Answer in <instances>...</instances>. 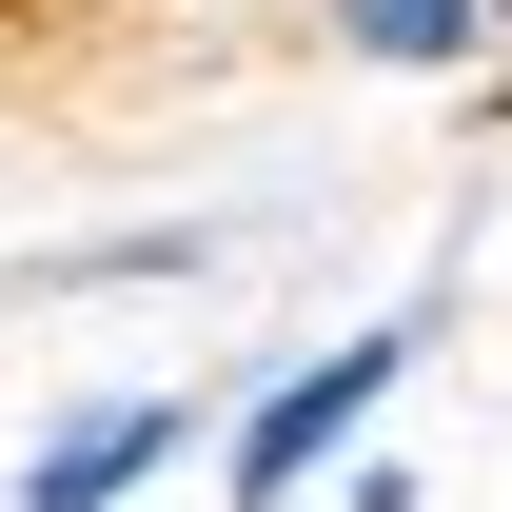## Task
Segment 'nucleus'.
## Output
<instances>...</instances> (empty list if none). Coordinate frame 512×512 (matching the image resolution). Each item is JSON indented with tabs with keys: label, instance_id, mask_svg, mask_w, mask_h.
<instances>
[{
	"label": "nucleus",
	"instance_id": "nucleus-3",
	"mask_svg": "<svg viewBox=\"0 0 512 512\" xmlns=\"http://www.w3.org/2000/svg\"><path fill=\"white\" fill-rule=\"evenodd\" d=\"M316 40L355 79H473L493 99V0H316Z\"/></svg>",
	"mask_w": 512,
	"mask_h": 512
},
{
	"label": "nucleus",
	"instance_id": "nucleus-2",
	"mask_svg": "<svg viewBox=\"0 0 512 512\" xmlns=\"http://www.w3.org/2000/svg\"><path fill=\"white\" fill-rule=\"evenodd\" d=\"M178 453H197V394H158V375H119V394H79L60 434L20 453V493H0V512H138V493H158V473H178Z\"/></svg>",
	"mask_w": 512,
	"mask_h": 512
},
{
	"label": "nucleus",
	"instance_id": "nucleus-4",
	"mask_svg": "<svg viewBox=\"0 0 512 512\" xmlns=\"http://www.w3.org/2000/svg\"><path fill=\"white\" fill-rule=\"evenodd\" d=\"M197 256H217V237H197V217H138V237H99V256H60V276H79V296H158V276H197Z\"/></svg>",
	"mask_w": 512,
	"mask_h": 512
},
{
	"label": "nucleus",
	"instance_id": "nucleus-1",
	"mask_svg": "<svg viewBox=\"0 0 512 512\" xmlns=\"http://www.w3.org/2000/svg\"><path fill=\"white\" fill-rule=\"evenodd\" d=\"M434 335H453V296H394L375 335H316V355H276V375L217 414V512H296V493H335V473L375 453V414L434 375Z\"/></svg>",
	"mask_w": 512,
	"mask_h": 512
},
{
	"label": "nucleus",
	"instance_id": "nucleus-6",
	"mask_svg": "<svg viewBox=\"0 0 512 512\" xmlns=\"http://www.w3.org/2000/svg\"><path fill=\"white\" fill-rule=\"evenodd\" d=\"M493 119H512V0H493Z\"/></svg>",
	"mask_w": 512,
	"mask_h": 512
},
{
	"label": "nucleus",
	"instance_id": "nucleus-5",
	"mask_svg": "<svg viewBox=\"0 0 512 512\" xmlns=\"http://www.w3.org/2000/svg\"><path fill=\"white\" fill-rule=\"evenodd\" d=\"M335 512H414V473H394V453H355V473H335Z\"/></svg>",
	"mask_w": 512,
	"mask_h": 512
}]
</instances>
